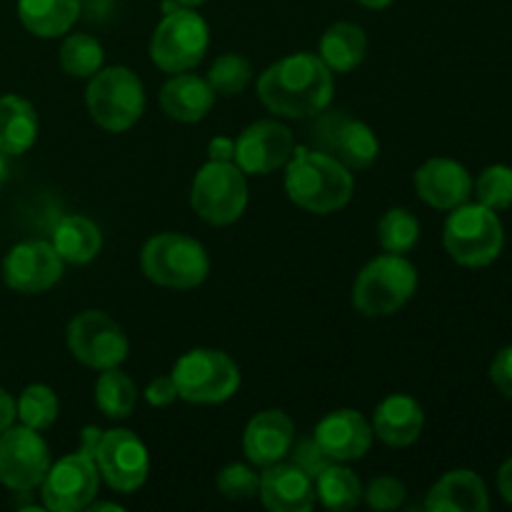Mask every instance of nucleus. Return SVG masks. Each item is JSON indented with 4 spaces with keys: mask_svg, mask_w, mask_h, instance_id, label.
I'll return each mask as SVG.
<instances>
[{
    "mask_svg": "<svg viewBox=\"0 0 512 512\" xmlns=\"http://www.w3.org/2000/svg\"><path fill=\"white\" fill-rule=\"evenodd\" d=\"M215 90L205 78L193 73H175L160 90V108L178 123H198L210 113Z\"/></svg>",
    "mask_w": 512,
    "mask_h": 512,
    "instance_id": "obj_23",
    "label": "nucleus"
},
{
    "mask_svg": "<svg viewBox=\"0 0 512 512\" xmlns=\"http://www.w3.org/2000/svg\"><path fill=\"white\" fill-rule=\"evenodd\" d=\"M333 93V70L315 53L288 55L265 68L258 78L263 105L283 118H315L328 110Z\"/></svg>",
    "mask_w": 512,
    "mask_h": 512,
    "instance_id": "obj_1",
    "label": "nucleus"
},
{
    "mask_svg": "<svg viewBox=\"0 0 512 512\" xmlns=\"http://www.w3.org/2000/svg\"><path fill=\"white\" fill-rule=\"evenodd\" d=\"M295 445V423L283 410H263L250 418L243 435L245 458L258 468L280 463Z\"/></svg>",
    "mask_w": 512,
    "mask_h": 512,
    "instance_id": "obj_18",
    "label": "nucleus"
},
{
    "mask_svg": "<svg viewBox=\"0 0 512 512\" xmlns=\"http://www.w3.org/2000/svg\"><path fill=\"white\" fill-rule=\"evenodd\" d=\"M260 500L273 512H308L315 505V480L295 463H275L260 473Z\"/></svg>",
    "mask_w": 512,
    "mask_h": 512,
    "instance_id": "obj_20",
    "label": "nucleus"
},
{
    "mask_svg": "<svg viewBox=\"0 0 512 512\" xmlns=\"http://www.w3.org/2000/svg\"><path fill=\"white\" fill-rule=\"evenodd\" d=\"M360 5H363V8H370V10H380V8H388L390 3H393V0H358Z\"/></svg>",
    "mask_w": 512,
    "mask_h": 512,
    "instance_id": "obj_44",
    "label": "nucleus"
},
{
    "mask_svg": "<svg viewBox=\"0 0 512 512\" xmlns=\"http://www.w3.org/2000/svg\"><path fill=\"white\" fill-rule=\"evenodd\" d=\"M215 485H218V493L223 498L243 503V500H253L260 493V475L250 465L230 463L220 470Z\"/></svg>",
    "mask_w": 512,
    "mask_h": 512,
    "instance_id": "obj_35",
    "label": "nucleus"
},
{
    "mask_svg": "<svg viewBox=\"0 0 512 512\" xmlns=\"http://www.w3.org/2000/svg\"><path fill=\"white\" fill-rule=\"evenodd\" d=\"M363 495L373 510H395L405 503V485L385 475V478H375L368 490H363Z\"/></svg>",
    "mask_w": 512,
    "mask_h": 512,
    "instance_id": "obj_36",
    "label": "nucleus"
},
{
    "mask_svg": "<svg viewBox=\"0 0 512 512\" xmlns=\"http://www.w3.org/2000/svg\"><path fill=\"white\" fill-rule=\"evenodd\" d=\"M285 170V193L298 208L328 215L345 208L353 198V170L315 148H298Z\"/></svg>",
    "mask_w": 512,
    "mask_h": 512,
    "instance_id": "obj_2",
    "label": "nucleus"
},
{
    "mask_svg": "<svg viewBox=\"0 0 512 512\" xmlns=\"http://www.w3.org/2000/svg\"><path fill=\"white\" fill-rule=\"evenodd\" d=\"M100 488L98 465L90 455L73 453L60 458L58 463H50L43 483H40V495L43 505L53 512H78L88 510Z\"/></svg>",
    "mask_w": 512,
    "mask_h": 512,
    "instance_id": "obj_14",
    "label": "nucleus"
},
{
    "mask_svg": "<svg viewBox=\"0 0 512 512\" xmlns=\"http://www.w3.org/2000/svg\"><path fill=\"white\" fill-rule=\"evenodd\" d=\"M63 258L48 240H25L10 248L3 260V280L10 290L38 295L63 278Z\"/></svg>",
    "mask_w": 512,
    "mask_h": 512,
    "instance_id": "obj_15",
    "label": "nucleus"
},
{
    "mask_svg": "<svg viewBox=\"0 0 512 512\" xmlns=\"http://www.w3.org/2000/svg\"><path fill=\"white\" fill-rule=\"evenodd\" d=\"M293 150L295 138L288 125L278 120H258L235 140V165L245 175H270L288 163Z\"/></svg>",
    "mask_w": 512,
    "mask_h": 512,
    "instance_id": "obj_16",
    "label": "nucleus"
},
{
    "mask_svg": "<svg viewBox=\"0 0 512 512\" xmlns=\"http://www.w3.org/2000/svg\"><path fill=\"white\" fill-rule=\"evenodd\" d=\"M5 180H8V160H5V153L0 150V188L5 185Z\"/></svg>",
    "mask_w": 512,
    "mask_h": 512,
    "instance_id": "obj_45",
    "label": "nucleus"
},
{
    "mask_svg": "<svg viewBox=\"0 0 512 512\" xmlns=\"http://www.w3.org/2000/svg\"><path fill=\"white\" fill-rule=\"evenodd\" d=\"M490 380H493L495 388H498L505 398L512 400V345L500 350L493 358V365H490Z\"/></svg>",
    "mask_w": 512,
    "mask_h": 512,
    "instance_id": "obj_38",
    "label": "nucleus"
},
{
    "mask_svg": "<svg viewBox=\"0 0 512 512\" xmlns=\"http://www.w3.org/2000/svg\"><path fill=\"white\" fill-rule=\"evenodd\" d=\"M175 3H178L180 8H198V5H203L205 0H175Z\"/></svg>",
    "mask_w": 512,
    "mask_h": 512,
    "instance_id": "obj_46",
    "label": "nucleus"
},
{
    "mask_svg": "<svg viewBox=\"0 0 512 512\" xmlns=\"http://www.w3.org/2000/svg\"><path fill=\"white\" fill-rule=\"evenodd\" d=\"M95 405L105 418L125 420L133 415L138 405V388L123 370H100V378L95 383Z\"/></svg>",
    "mask_w": 512,
    "mask_h": 512,
    "instance_id": "obj_29",
    "label": "nucleus"
},
{
    "mask_svg": "<svg viewBox=\"0 0 512 512\" xmlns=\"http://www.w3.org/2000/svg\"><path fill=\"white\" fill-rule=\"evenodd\" d=\"M80 0H18V18L38 38H60L75 25Z\"/></svg>",
    "mask_w": 512,
    "mask_h": 512,
    "instance_id": "obj_25",
    "label": "nucleus"
},
{
    "mask_svg": "<svg viewBox=\"0 0 512 512\" xmlns=\"http://www.w3.org/2000/svg\"><path fill=\"white\" fill-rule=\"evenodd\" d=\"M375 438V430L358 410H335L315 428L313 440L333 463H353L365 458Z\"/></svg>",
    "mask_w": 512,
    "mask_h": 512,
    "instance_id": "obj_17",
    "label": "nucleus"
},
{
    "mask_svg": "<svg viewBox=\"0 0 512 512\" xmlns=\"http://www.w3.org/2000/svg\"><path fill=\"white\" fill-rule=\"evenodd\" d=\"M210 33L203 15L195 8H175L165 13L150 38V60L165 73H188L208 50Z\"/></svg>",
    "mask_w": 512,
    "mask_h": 512,
    "instance_id": "obj_8",
    "label": "nucleus"
},
{
    "mask_svg": "<svg viewBox=\"0 0 512 512\" xmlns=\"http://www.w3.org/2000/svg\"><path fill=\"white\" fill-rule=\"evenodd\" d=\"M290 453H293V450H290ZM293 455H295V465H300V468H303L313 480L320 470L328 468V465L333 463V460H330L328 455L318 448V443H315V440H303V443L295 448Z\"/></svg>",
    "mask_w": 512,
    "mask_h": 512,
    "instance_id": "obj_37",
    "label": "nucleus"
},
{
    "mask_svg": "<svg viewBox=\"0 0 512 512\" xmlns=\"http://www.w3.org/2000/svg\"><path fill=\"white\" fill-rule=\"evenodd\" d=\"M145 278L173 290L198 288L208 278L210 260L203 245L180 233H160L140 253Z\"/></svg>",
    "mask_w": 512,
    "mask_h": 512,
    "instance_id": "obj_6",
    "label": "nucleus"
},
{
    "mask_svg": "<svg viewBox=\"0 0 512 512\" xmlns=\"http://www.w3.org/2000/svg\"><path fill=\"white\" fill-rule=\"evenodd\" d=\"M315 150L330 155L348 170H368L378 160L380 143L368 123L350 118L348 113L330 110L315 115V125L310 128Z\"/></svg>",
    "mask_w": 512,
    "mask_h": 512,
    "instance_id": "obj_10",
    "label": "nucleus"
},
{
    "mask_svg": "<svg viewBox=\"0 0 512 512\" xmlns=\"http://www.w3.org/2000/svg\"><path fill=\"white\" fill-rule=\"evenodd\" d=\"M175 398H178V388H175L173 378H155L145 388V400L153 408H168L170 403H175Z\"/></svg>",
    "mask_w": 512,
    "mask_h": 512,
    "instance_id": "obj_39",
    "label": "nucleus"
},
{
    "mask_svg": "<svg viewBox=\"0 0 512 512\" xmlns=\"http://www.w3.org/2000/svg\"><path fill=\"white\" fill-rule=\"evenodd\" d=\"M38 140V110L20 95L0 98V150L5 155H23Z\"/></svg>",
    "mask_w": 512,
    "mask_h": 512,
    "instance_id": "obj_24",
    "label": "nucleus"
},
{
    "mask_svg": "<svg viewBox=\"0 0 512 512\" xmlns=\"http://www.w3.org/2000/svg\"><path fill=\"white\" fill-rule=\"evenodd\" d=\"M50 468V450L40 430L10 425L0 433V483L13 493L40 488Z\"/></svg>",
    "mask_w": 512,
    "mask_h": 512,
    "instance_id": "obj_12",
    "label": "nucleus"
},
{
    "mask_svg": "<svg viewBox=\"0 0 512 512\" xmlns=\"http://www.w3.org/2000/svg\"><path fill=\"white\" fill-rule=\"evenodd\" d=\"M415 190H418L420 200L433 208L453 210L468 203L470 193H473V178L458 160L433 158L420 165L415 173Z\"/></svg>",
    "mask_w": 512,
    "mask_h": 512,
    "instance_id": "obj_19",
    "label": "nucleus"
},
{
    "mask_svg": "<svg viewBox=\"0 0 512 512\" xmlns=\"http://www.w3.org/2000/svg\"><path fill=\"white\" fill-rule=\"evenodd\" d=\"M210 88L215 90V95H240L253 80V68H250L248 60L238 53H225L210 65L208 78Z\"/></svg>",
    "mask_w": 512,
    "mask_h": 512,
    "instance_id": "obj_33",
    "label": "nucleus"
},
{
    "mask_svg": "<svg viewBox=\"0 0 512 512\" xmlns=\"http://www.w3.org/2000/svg\"><path fill=\"white\" fill-rule=\"evenodd\" d=\"M18 418L20 423L28 425L33 430H48L50 425L58 420V395L53 393V388L43 383L28 385V388L20 393L18 398Z\"/></svg>",
    "mask_w": 512,
    "mask_h": 512,
    "instance_id": "obj_32",
    "label": "nucleus"
},
{
    "mask_svg": "<svg viewBox=\"0 0 512 512\" xmlns=\"http://www.w3.org/2000/svg\"><path fill=\"white\" fill-rule=\"evenodd\" d=\"M15 418H18V405L8 390L0 388V433L15 425Z\"/></svg>",
    "mask_w": 512,
    "mask_h": 512,
    "instance_id": "obj_41",
    "label": "nucleus"
},
{
    "mask_svg": "<svg viewBox=\"0 0 512 512\" xmlns=\"http://www.w3.org/2000/svg\"><path fill=\"white\" fill-rule=\"evenodd\" d=\"M443 243L455 263L465 268H485L503 253V223L498 213L483 203H463L445 220Z\"/></svg>",
    "mask_w": 512,
    "mask_h": 512,
    "instance_id": "obj_4",
    "label": "nucleus"
},
{
    "mask_svg": "<svg viewBox=\"0 0 512 512\" xmlns=\"http://www.w3.org/2000/svg\"><path fill=\"white\" fill-rule=\"evenodd\" d=\"M88 113L108 133H125L145 110V90L138 75L123 65L100 68L85 90Z\"/></svg>",
    "mask_w": 512,
    "mask_h": 512,
    "instance_id": "obj_5",
    "label": "nucleus"
},
{
    "mask_svg": "<svg viewBox=\"0 0 512 512\" xmlns=\"http://www.w3.org/2000/svg\"><path fill=\"white\" fill-rule=\"evenodd\" d=\"M103 433L105 430L95 428V425H88V428L83 430V438H80V453H85L93 458L95 450H98V445H100V440H103Z\"/></svg>",
    "mask_w": 512,
    "mask_h": 512,
    "instance_id": "obj_42",
    "label": "nucleus"
},
{
    "mask_svg": "<svg viewBox=\"0 0 512 512\" xmlns=\"http://www.w3.org/2000/svg\"><path fill=\"white\" fill-rule=\"evenodd\" d=\"M208 160H218V163H235V140L228 138V135H218V138L210 140Z\"/></svg>",
    "mask_w": 512,
    "mask_h": 512,
    "instance_id": "obj_40",
    "label": "nucleus"
},
{
    "mask_svg": "<svg viewBox=\"0 0 512 512\" xmlns=\"http://www.w3.org/2000/svg\"><path fill=\"white\" fill-rule=\"evenodd\" d=\"M53 248L63 258V263L85 265L95 260V255L103 248V233L98 225L85 215H65L53 230L50 238Z\"/></svg>",
    "mask_w": 512,
    "mask_h": 512,
    "instance_id": "obj_26",
    "label": "nucleus"
},
{
    "mask_svg": "<svg viewBox=\"0 0 512 512\" xmlns=\"http://www.w3.org/2000/svg\"><path fill=\"white\" fill-rule=\"evenodd\" d=\"M178 398L195 405H218L233 398L240 388V368L223 350H188L173 368Z\"/></svg>",
    "mask_w": 512,
    "mask_h": 512,
    "instance_id": "obj_7",
    "label": "nucleus"
},
{
    "mask_svg": "<svg viewBox=\"0 0 512 512\" xmlns=\"http://www.w3.org/2000/svg\"><path fill=\"white\" fill-rule=\"evenodd\" d=\"M103 45L85 33H73L60 45V68L70 78H93L103 68Z\"/></svg>",
    "mask_w": 512,
    "mask_h": 512,
    "instance_id": "obj_30",
    "label": "nucleus"
},
{
    "mask_svg": "<svg viewBox=\"0 0 512 512\" xmlns=\"http://www.w3.org/2000/svg\"><path fill=\"white\" fill-rule=\"evenodd\" d=\"M418 290V270L405 255L385 253L370 260L353 285V305L365 318L395 315Z\"/></svg>",
    "mask_w": 512,
    "mask_h": 512,
    "instance_id": "obj_3",
    "label": "nucleus"
},
{
    "mask_svg": "<svg viewBox=\"0 0 512 512\" xmlns=\"http://www.w3.org/2000/svg\"><path fill=\"white\" fill-rule=\"evenodd\" d=\"M475 198L490 210H508L512 205V168L490 165L475 180Z\"/></svg>",
    "mask_w": 512,
    "mask_h": 512,
    "instance_id": "obj_34",
    "label": "nucleus"
},
{
    "mask_svg": "<svg viewBox=\"0 0 512 512\" xmlns=\"http://www.w3.org/2000/svg\"><path fill=\"white\" fill-rule=\"evenodd\" d=\"M425 425V413L420 403L410 395L393 393L375 408L373 430L390 448H408L420 438Z\"/></svg>",
    "mask_w": 512,
    "mask_h": 512,
    "instance_id": "obj_21",
    "label": "nucleus"
},
{
    "mask_svg": "<svg viewBox=\"0 0 512 512\" xmlns=\"http://www.w3.org/2000/svg\"><path fill=\"white\" fill-rule=\"evenodd\" d=\"M190 205L210 225H230L248 208V180L235 163L208 160L190 188Z\"/></svg>",
    "mask_w": 512,
    "mask_h": 512,
    "instance_id": "obj_9",
    "label": "nucleus"
},
{
    "mask_svg": "<svg viewBox=\"0 0 512 512\" xmlns=\"http://www.w3.org/2000/svg\"><path fill=\"white\" fill-rule=\"evenodd\" d=\"M68 350L75 360L93 370L118 368L128 358L123 328L103 310H83L68 323Z\"/></svg>",
    "mask_w": 512,
    "mask_h": 512,
    "instance_id": "obj_11",
    "label": "nucleus"
},
{
    "mask_svg": "<svg viewBox=\"0 0 512 512\" xmlns=\"http://www.w3.org/2000/svg\"><path fill=\"white\" fill-rule=\"evenodd\" d=\"M378 240L385 248V253L405 255L418 245L420 240V223L410 210L393 208L380 218Z\"/></svg>",
    "mask_w": 512,
    "mask_h": 512,
    "instance_id": "obj_31",
    "label": "nucleus"
},
{
    "mask_svg": "<svg viewBox=\"0 0 512 512\" xmlns=\"http://www.w3.org/2000/svg\"><path fill=\"white\" fill-rule=\"evenodd\" d=\"M315 498L328 510H353L363 498V485L353 470L340 463H330L315 475Z\"/></svg>",
    "mask_w": 512,
    "mask_h": 512,
    "instance_id": "obj_28",
    "label": "nucleus"
},
{
    "mask_svg": "<svg viewBox=\"0 0 512 512\" xmlns=\"http://www.w3.org/2000/svg\"><path fill=\"white\" fill-rule=\"evenodd\" d=\"M490 508L488 488L473 470H450L430 488L425 510L430 512H485Z\"/></svg>",
    "mask_w": 512,
    "mask_h": 512,
    "instance_id": "obj_22",
    "label": "nucleus"
},
{
    "mask_svg": "<svg viewBox=\"0 0 512 512\" xmlns=\"http://www.w3.org/2000/svg\"><path fill=\"white\" fill-rule=\"evenodd\" d=\"M98 473L115 493L130 495L140 490L150 473V455L133 430H105L93 455Z\"/></svg>",
    "mask_w": 512,
    "mask_h": 512,
    "instance_id": "obj_13",
    "label": "nucleus"
},
{
    "mask_svg": "<svg viewBox=\"0 0 512 512\" xmlns=\"http://www.w3.org/2000/svg\"><path fill=\"white\" fill-rule=\"evenodd\" d=\"M368 53V38L355 23H333L320 38V60L333 73H350L358 68Z\"/></svg>",
    "mask_w": 512,
    "mask_h": 512,
    "instance_id": "obj_27",
    "label": "nucleus"
},
{
    "mask_svg": "<svg viewBox=\"0 0 512 512\" xmlns=\"http://www.w3.org/2000/svg\"><path fill=\"white\" fill-rule=\"evenodd\" d=\"M498 490L505 500L512 505V458L505 460L503 468L498 470Z\"/></svg>",
    "mask_w": 512,
    "mask_h": 512,
    "instance_id": "obj_43",
    "label": "nucleus"
}]
</instances>
